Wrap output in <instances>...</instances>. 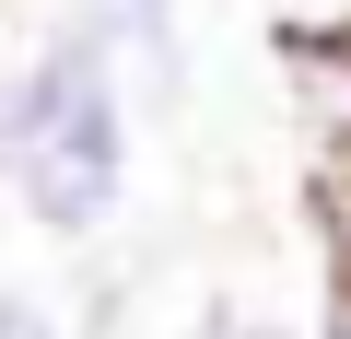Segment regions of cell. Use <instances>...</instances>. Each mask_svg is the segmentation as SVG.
<instances>
[{
  "label": "cell",
  "instance_id": "cell-5",
  "mask_svg": "<svg viewBox=\"0 0 351 339\" xmlns=\"http://www.w3.org/2000/svg\"><path fill=\"white\" fill-rule=\"evenodd\" d=\"M316 339H351V269H328V304H316Z\"/></svg>",
  "mask_w": 351,
  "mask_h": 339
},
{
  "label": "cell",
  "instance_id": "cell-1",
  "mask_svg": "<svg viewBox=\"0 0 351 339\" xmlns=\"http://www.w3.org/2000/svg\"><path fill=\"white\" fill-rule=\"evenodd\" d=\"M129 199H141V94L117 47L59 0L0 71V211L47 246H106Z\"/></svg>",
  "mask_w": 351,
  "mask_h": 339
},
{
  "label": "cell",
  "instance_id": "cell-2",
  "mask_svg": "<svg viewBox=\"0 0 351 339\" xmlns=\"http://www.w3.org/2000/svg\"><path fill=\"white\" fill-rule=\"evenodd\" d=\"M71 12L117 47L141 117H188L199 105V82H188V0H71Z\"/></svg>",
  "mask_w": 351,
  "mask_h": 339
},
{
  "label": "cell",
  "instance_id": "cell-4",
  "mask_svg": "<svg viewBox=\"0 0 351 339\" xmlns=\"http://www.w3.org/2000/svg\"><path fill=\"white\" fill-rule=\"evenodd\" d=\"M188 339H316V327H293V316H246L234 292H211V304L188 316Z\"/></svg>",
  "mask_w": 351,
  "mask_h": 339
},
{
  "label": "cell",
  "instance_id": "cell-3",
  "mask_svg": "<svg viewBox=\"0 0 351 339\" xmlns=\"http://www.w3.org/2000/svg\"><path fill=\"white\" fill-rule=\"evenodd\" d=\"M281 59H316V47H351V0H258Z\"/></svg>",
  "mask_w": 351,
  "mask_h": 339
},
{
  "label": "cell",
  "instance_id": "cell-6",
  "mask_svg": "<svg viewBox=\"0 0 351 339\" xmlns=\"http://www.w3.org/2000/svg\"><path fill=\"white\" fill-rule=\"evenodd\" d=\"M0 71H12V59H0Z\"/></svg>",
  "mask_w": 351,
  "mask_h": 339
}]
</instances>
